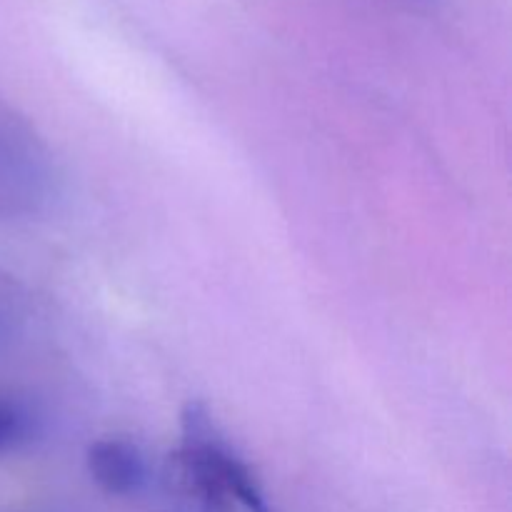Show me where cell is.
I'll use <instances>...</instances> for the list:
<instances>
[{
  "label": "cell",
  "mask_w": 512,
  "mask_h": 512,
  "mask_svg": "<svg viewBox=\"0 0 512 512\" xmlns=\"http://www.w3.org/2000/svg\"><path fill=\"white\" fill-rule=\"evenodd\" d=\"M25 433H28L25 415L13 405L0 400V453L15 448L25 438Z\"/></svg>",
  "instance_id": "3"
},
{
  "label": "cell",
  "mask_w": 512,
  "mask_h": 512,
  "mask_svg": "<svg viewBox=\"0 0 512 512\" xmlns=\"http://www.w3.org/2000/svg\"><path fill=\"white\" fill-rule=\"evenodd\" d=\"M88 473L105 493L133 495L148 480V465L133 443L103 438L88 448Z\"/></svg>",
  "instance_id": "2"
},
{
  "label": "cell",
  "mask_w": 512,
  "mask_h": 512,
  "mask_svg": "<svg viewBox=\"0 0 512 512\" xmlns=\"http://www.w3.org/2000/svg\"><path fill=\"white\" fill-rule=\"evenodd\" d=\"M183 445L165 458L163 483L170 512H273L248 465L220 440L203 403L183 410Z\"/></svg>",
  "instance_id": "1"
}]
</instances>
